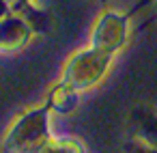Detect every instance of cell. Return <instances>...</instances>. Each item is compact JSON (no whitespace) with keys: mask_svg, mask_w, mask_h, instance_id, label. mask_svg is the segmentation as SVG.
<instances>
[{"mask_svg":"<svg viewBox=\"0 0 157 153\" xmlns=\"http://www.w3.org/2000/svg\"><path fill=\"white\" fill-rule=\"evenodd\" d=\"M129 153H157V149L144 142H136L133 147H129Z\"/></svg>","mask_w":157,"mask_h":153,"instance_id":"cell-1","label":"cell"}]
</instances>
